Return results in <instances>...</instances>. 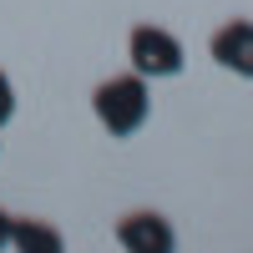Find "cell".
<instances>
[{
  "instance_id": "277c9868",
  "label": "cell",
  "mask_w": 253,
  "mask_h": 253,
  "mask_svg": "<svg viewBox=\"0 0 253 253\" xmlns=\"http://www.w3.org/2000/svg\"><path fill=\"white\" fill-rule=\"evenodd\" d=\"M208 51H213V61L223 71L253 81V20H243V15L223 20V26L213 31V41H208Z\"/></svg>"
},
{
  "instance_id": "8992f818",
  "label": "cell",
  "mask_w": 253,
  "mask_h": 253,
  "mask_svg": "<svg viewBox=\"0 0 253 253\" xmlns=\"http://www.w3.org/2000/svg\"><path fill=\"white\" fill-rule=\"evenodd\" d=\"M10 117H15V81L0 71V126H5Z\"/></svg>"
},
{
  "instance_id": "7a4b0ae2",
  "label": "cell",
  "mask_w": 253,
  "mask_h": 253,
  "mask_svg": "<svg viewBox=\"0 0 253 253\" xmlns=\"http://www.w3.org/2000/svg\"><path fill=\"white\" fill-rule=\"evenodd\" d=\"M126 61H132L137 76H152V81H167L182 71V41L172 31L152 26V20H142V26H132V36H126Z\"/></svg>"
},
{
  "instance_id": "52a82bcc",
  "label": "cell",
  "mask_w": 253,
  "mask_h": 253,
  "mask_svg": "<svg viewBox=\"0 0 253 253\" xmlns=\"http://www.w3.org/2000/svg\"><path fill=\"white\" fill-rule=\"evenodd\" d=\"M10 228H15V218L5 213V208H0V253H5V248H10Z\"/></svg>"
},
{
  "instance_id": "6da1fadb",
  "label": "cell",
  "mask_w": 253,
  "mask_h": 253,
  "mask_svg": "<svg viewBox=\"0 0 253 253\" xmlns=\"http://www.w3.org/2000/svg\"><path fill=\"white\" fill-rule=\"evenodd\" d=\"M91 112L107 132L122 142V137H137L147 117H152V91H147V76L126 71V76H112L91 91Z\"/></svg>"
},
{
  "instance_id": "3957f363",
  "label": "cell",
  "mask_w": 253,
  "mask_h": 253,
  "mask_svg": "<svg viewBox=\"0 0 253 253\" xmlns=\"http://www.w3.org/2000/svg\"><path fill=\"white\" fill-rule=\"evenodd\" d=\"M117 243L122 253H177V233L172 223L152 208H137V213H126L117 223Z\"/></svg>"
},
{
  "instance_id": "5b68a950",
  "label": "cell",
  "mask_w": 253,
  "mask_h": 253,
  "mask_svg": "<svg viewBox=\"0 0 253 253\" xmlns=\"http://www.w3.org/2000/svg\"><path fill=\"white\" fill-rule=\"evenodd\" d=\"M10 253H66V238H61V228L46 223V218H15Z\"/></svg>"
}]
</instances>
